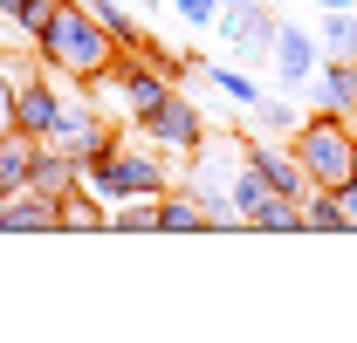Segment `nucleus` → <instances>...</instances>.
I'll return each instance as SVG.
<instances>
[{"mask_svg":"<svg viewBox=\"0 0 357 343\" xmlns=\"http://www.w3.org/2000/svg\"><path fill=\"white\" fill-rule=\"evenodd\" d=\"M35 48H42L62 76H83V83L110 76V69H117V55H124L117 35H110L89 7H76V0H55V7H48V28L35 35Z\"/></svg>","mask_w":357,"mask_h":343,"instance_id":"f257e3e1","label":"nucleus"},{"mask_svg":"<svg viewBox=\"0 0 357 343\" xmlns=\"http://www.w3.org/2000/svg\"><path fill=\"white\" fill-rule=\"evenodd\" d=\"M296 165L310 178V192L351 185L357 178V130H351V117H337V110L303 117V124H296Z\"/></svg>","mask_w":357,"mask_h":343,"instance_id":"f03ea898","label":"nucleus"},{"mask_svg":"<svg viewBox=\"0 0 357 343\" xmlns=\"http://www.w3.org/2000/svg\"><path fill=\"white\" fill-rule=\"evenodd\" d=\"M83 178L103 192V199H137V192H165V172L151 158H137L124 137H110V151H96L83 165Z\"/></svg>","mask_w":357,"mask_h":343,"instance_id":"7ed1b4c3","label":"nucleus"},{"mask_svg":"<svg viewBox=\"0 0 357 343\" xmlns=\"http://www.w3.org/2000/svg\"><path fill=\"white\" fill-rule=\"evenodd\" d=\"M316 62H323V48H316V28H296V21H282V28H275V89H282V96L310 89V83H316Z\"/></svg>","mask_w":357,"mask_h":343,"instance_id":"20e7f679","label":"nucleus"},{"mask_svg":"<svg viewBox=\"0 0 357 343\" xmlns=\"http://www.w3.org/2000/svg\"><path fill=\"white\" fill-rule=\"evenodd\" d=\"M137 130H151V137H158V144H172V151H192V144L206 137L199 110H192V96H178V89H172V96H165V103H158Z\"/></svg>","mask_w":357,"mask_h":343,"instance_id":"39448f33","label":"nucleus"},{"mask_svg":"<svg viewBox=\"0 0 357 343\" xmlns=\"http://www.w3.org/2000/svg\"><path fill=\"white\" fill-rule=\"evenodd\" d=\"M14 117H21V137L42 144L48 130H55V117H62V96H55L42 76H21V89H14Z\"/></svg>","mask_w":357,"mask_h":343,"instance_id":"423d86ee","label":"nucleus"},{"mask_svg":"<svg viewBox=\"0 0 357 343\" xmlns=\"http://www.w3.org/2000/svg\"><path fill=\"white\" fill-rule=\"evenodd\" d=\"M248 165L268 178V192H282V199H303L310 192V178H303V165H296V151H275V144H261V137H248Z\"/></svg>","mask_w":357,"mask_h":343,"instance_id":"0eeeda50","label":"nucleus"},{"mask_svg":"<svg viewBox=\"0 0 357 343\" xmlns=\"http://www.w3.org/2000/svg\"><path fill=\"white\" fill-rule=\"evenodd\" d=\"M316 103L323 110H337V117H357V62L351 55H330V62H316Z\"/></svg>","mask_w":357,"mask_h":343,"instance_id":"6e6552de","label":"nucleus"},{"mask_svg":"<svg viewBox=\"0 0 357 343\" xmlns=\"http://www.w3.org/2000/svg\"><path fill=\"white\" fill-rule=\"evenodd\" d=\"M0 234H62V213L42 192H14V199H0Z\"/></svg>","mask_w":357,"mask_h":343,"instance_id":"1a4fd4ad","label":"nucleus"},{"mask_svg":"<svg viewBox=\"0 0 357 343\" xmlns=\"http://www.w3.org/2000/svg\"><path fill=\"white\" fill-rule=\"evenodd\" d=\"M199 227H206V206H199L192 192L165 185V192H158V234H199Z\"/></svg>","mask_w":357,"mask_h":343,"instance_id":"9d476101","label":"nucleus"},{"mask_svg":"<svg viewBox=\"0 0 357 343\" xmlns=\"http://www.w3.org/2000/svg\"><path fill=\"white\" fill-rule=\"evenodd\" d=\"M316 48H323V55H357V21H351V7H323V21H316Z\"/></svg>","mask_w":357,"mask_h":343,"instance_id":"9b49d317","label":"nucleus"},{"mask_svg":"<svg viewBox=\"0 0 357 343\" xmlns=\"http://www.w3.org/2000/svg\"><path fill=\"white\" fill-rule=\"evenodd\" d=\"M261 199H268V178L248 165V151H241V172H234V192H227V206H234L241 220H255V206H261Z\"/></svg>","mask_w":357,"mask_h":343,"instance_id":"f8f14e48","label":"nucleus"},{"mask_svg":"<svg viewBox=\"0 0 357 343\" xmlns=\"http://www.w3.org/2000/svg\"><path fill=\"white\" fill-rule=\"evenodd\" d=\"M344 234L351 220H344V206H337V192H303V234Z\"/></svg>","mask_w":357,"mask_h":343,"instance_id":"ddd939ff","label":"nucleus"},{"mask_svg":"<svg viewBox=\"0 0 357 343\" xmlns=\"http://www.w3.org/2000/svg\"><path fill=\"white\" fill-rule=\"evenodd\" d=\"M199 76H213V89H220V96H234L241 110H255V103H261V83H255V76H241V69H227V62H206Z\"/></svg>","mask_w":357,"mask_h":343,"instance_id":"4468645a","label":"nucleus"},{"mask_svg":"<svg viewBox=\"0 0 357 343\" xmlns=\"http://www.w3.org/2000/svg\"><path fill=\"white\" fill-rule=\"evenodd\" d=\"M241 21H248V35H241V55H261V48H275V28H282V21H275L268 7H255V0H248V7H241Z\"/></svg>","mask_w":357,"mask_h":343,"instance_id":"2eb2a0df","label":"nucleus"},{"mask_svg":"<svg viewBox=\"0 0 357 343\" xmlns=\"http://www.w3.org/2000/svg\"><path fill=\"white\" fill-rule=\"evenodd\" d=\"M110 227H117V234H137V227H151V234H158V192H137L131 206H117Z\"/></svg>","mask_w":357,"mask_h":343,"instance_id":"dca6fc26","label":"nucleus"},{"mask_svg":"<svg viewBox=\"0 0 357 343\" xmlns=\"http://www.w3.org/2000/svg\"><path fill=\"white\" fill-rule=\"evenodd\" d=\"M255 117H261V130H275V137H296V124H303V110H296V103H282V96H261V103H255Z\"/></svg>","mask_w":357,"mask_h":343,"instance_id":"f3484780","label":"nucleus"},{"mask_svg":"<svg viewBox=\"0 0 357 343\" xmlns=\"http://www.w3.org/2000/svg\"><path fill=\"white\" fill-rule=\"evenodd\" d=\"M14 89H21V76H14V62L0 55V137H14V130H21V117H14Z\"/></svg>","mask_w":357,"mask_h":343,"instance_id":"a211bd4d","label":"nucleus"},{"mask_svg":"<svg viewBox=\"0 0 357 343\" xmlns=\"http://www.w3.org/2000/svg\"><path fill=\"white\" fill-rule=\"evenodd\" d=\"M55 213H62V227H83V234H89V227H110V220L96 213L89 199H76V192H69V199H55Z\"/></svg>","mask_w":357,"mask_h":343,"instance_id":"6ab92c4d","label":"nucleus"},{"mask_svg":"<svg viewBox=\"0 0 357 343\" xmlns=\"http://www.w3.org/2000/svg\"><path fill=\"white\" fill-rule=\"evenodd\" d=\"M172 14L185 28H213V21H220V0H172Z\"/></svg>","mask_w":357,"mask_h":343,"instance_id":"aec40b11","label":"nucleus"},{"mask_svg":"<svg viewBox=\"0 0 357 343\" xmlns=\"http://www.w3.org/2000/svg\"><path fill=\"white\" fill-rule=\"evenodd\" d=\"M337 206H344V220L357 227V178H351V185H337Z\"/></svg>","mask_w":357,"mask_h":343,"instance_id":"412c9836","label":"nucleus"},{"mask_svg":"<svg viewBox=\"0 0 357 343\" xmlns=\"http://www.w3.org/2000/svg\"><path fill=\"white\" fill-rule=\"evenodd\" d=\"M137 7H144V14H165V7H172V0H137Z\"/></svg>","mask_w":357,"mask_h":343,"instance_id":"4be33fe9","label":"nucleus"},{"mask_svg":"<svg viewBox=\"0 0 357 343\" xmlns=\"http://www.w3.org/2000/svg\"><path fill=\"white\" fill-rule=\"evenodd\" d=\"M21 7H28V0H0V14H7V21H14V14H21Z\"/></svg>","mask_w":357,"mask_h":343,"instance_id":"5701e85b","label":"nucleus"},{"mask_svg":"<svg viewBox=\"0 0 357 343\" xmlns=\"http://www.w3.org/2000/svg\"><path fill=\"white\" fill-rule=\"evenodd\" d=\"M323 7H357V0H323Z\"/></svg>","mask_w":357,"mask_h":343,"instance_id":"b1692460","label":"nucleus"},{"mask_svg":"<svg viewBox=\"0 0 357 343\" xmlns=\"http://www.w3.org/2000/svg\"><path fill=\"white\" fill-rule=\"evenodd\" d=\"M220 7H248V0H220Z\"/></svg>","mask_w":357,"mask_h":343,"instance_id":"393cba45","label":"nucleus"},{"mask_svg":"<svg viewBox=\"0 0 357 343\" xmlns=\"http://www.w3.org/2000/svg\"><path fill=\"white\" fill-rule=\"evenodd\" d=\"M76 7H83V0H76Z\"/></svg>","mask_w":357,"mask_h":343,"instance_id":"a878e982","label":"nucleus"}]
</instances>
